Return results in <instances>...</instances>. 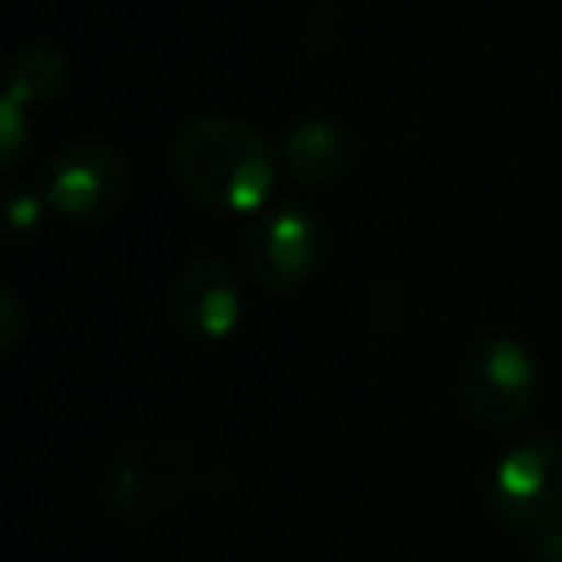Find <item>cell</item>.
I'll return each mask as SVG.
<instances>
[{
	"label": "cell",
	"instance_id": "cell-1",
	"mask_svg": "<svg viewBox=\"0 0 562 562\" xmlns=\"http://www.w3.org/2000/svg\"><path fill=\"white\" fill-rule=\"evenodd\" d=\"M171 167L180 189L224 215H255L268 211L281 176V154L241 119H193L176 145Z\"/></svg>",
	"mask_w": 562,
	"mask_h": 562
},
{
	"label": "cell",
	"instance_id": "cell-2",
	"mask_svg": "<svg viewBox=\"0 0 562 562\" xmlns=\"http://www.w3.org/2000/svg\"><path fill=\"white\" fill-rule=\"evenodd\" d=\"M492 514L509 531H549L562 522V439H527L509 448L487 487Z\"/></svg>",
	"mask_w": 562,
	"mask_h": 562
},
{
	"label": "cell",
	"instance_id": "cell-3",
	"mask_svg": "<svg viewBox=\"0 0 562 562\" xmlns=\"http://www.w3.org/2000/svg\"><path fill=\"white\" fill-rule=\"evenodd\" d=\"M241 255H246V272L259 290H268V294L299 290L303 281H312V272L321 268V255H325L321 220L303 202H277L250 224Z\"/></svg>",
	"mask_w": 562,
	"mask_h": 562
},
{
	"label": "cell",
	"instance_id": "cell-4",
	"mask_svg": "<svg viewBox=\"0 0 562 562\" xmlns=\"http://www.w3.org/2000/svg\"><path fill=\"white\" fill-rule=\"evenodd\" d=\"M461 400H465L470 417L483 426L505 430V426L522 422L536 400L531 351L509 334H492V338L474 342V351L461 364Z\"/></svg>",
	"mask_w": 562,
	"mask_h": 562
},
{
	"label": "cell",
	"instance_id": "cell-5",
	"mask_svg": "<svg viewBox=\"0 0 562 562\" xmlns=\"http://www.w3.org/2000/svg\"><path fill=\"white\" fill-rule=\"evenodd\" d=\"M40 193L70 220H101L127 198V162L110 140H70L48 158Z\"/></svg>",
	"mask_w": 562,
	"mask_h": 562
},
{
	"label": "cell",
	"instance_id": "cell-6",
	"mask_svg": "<svg viewBox=\"0 0 562 562\" xmlns=\"http://www.w3.org/2000/svg\"><path fill=\"white\" fill-rule=\"evenodd\" d=\"M189 487V457L176 439H136L119 452L105 496L127 518H149L167 509Z\"/></svg>",
	"mask_w": 562,
	"mask_h": 562
},
{
	"label": "cell",
	"instance_id": "cell-7",
	"mask_svg": "<svg viewBox=\"0 0 562 562\" xmlns=\"http://www.w3.org/2000/svg\"><path fill=\"white\" fill-rule=\"evenodd\" d=\"M171 316L193 334V338H228L241 325V281L224 259L198 255L189 259L176 281H171Z\"/></svg>",
	"mask_w": 562,
	"mask_h": 562
},
{
	"label": "cell",
	"instance_id": "cell-8",
	"mask_svg": "<svg viewBox=\"0 0 562 562\" xmlns=\"http://www.w3.org/2000/svg\"><path fill=\"white\" fill-rule=\"evenodd\" d=\"M356 162V136L334 119H299L281 140V167L299 184H334Z\"/></svg>",
	"mask_w": 562,
	"mask_h": 562
},
{
	"label": "cell",
	"instance_id": "cell-9",
	"mask_svg": "<svg viewBox=\"0 0 562 562\" xmlns=\"http://www.w3.org/2000/svg\"><path fill=\"white\" fill-rule=\"evenodd\" d=\"M61 83H66V61H61V53L48 48V44H22V48L13 53V61H9V88H4V97L31 110V105L57 97Z\"/></svg>",
	"mask_w": 562,
	"mask_h": 562
},
{
	"label": "cell",
	"instance_id": "cell-10",
	"mask_svg": "<svg viewBox=\"0 0 562 562\" xmlns=\"http://www.w3.org/2000/svg\"><path fill=\"white\" fill-rule=\"evenodd\" d=\"M22 145H26V105H18V101H0V162L4 167H13L18 162V154H22Z\"/></svg>",
	"mask_w": 562,
	"mask_h": 562
},
{
	"label": "cell",
	"instance_id": "cell-11",
	"mask_svg": "<svg viewBox=\"0 0 562 562\" xmlns=\"http://www.w3.org/2000/svg\"><path fill=\"white\" fill-rule=\"evenodd\" d=\"M40 198L44 193H35V189H18L9 198V224H13V233H26L31 224H40Z\"/></svg>",
	"mask_w": 562,
	"mask_h": 562
},
{
	"label": "cell",
	"instance_id": "cell-12",
	"mask_svg": "<svg viewBox=\"0 0 562 562\" xmlns=\"http://www.w3.org/2000/svg\"><path fill=\"white\" fill-rule=\"evenodd\" d=\"M0 321H4V329H0V347L9 351V347H13V338H18V299H13V290H9V285L0 290Z\"/></svg>",
	"mask_w": 562,
	"mask_h": 562
}]
</instances>
